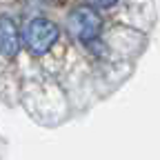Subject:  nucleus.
Returning <instances> with one entry per match:
<instances>
[{"instance_id": "obj_1", "label": "nucleus", "mask_w": 160, "mask_h": 160, "mask_svg": "<svg viewBox=\"0 0 160 160\" xmlns=\"http://www.w3.org/2000/svg\"><path fill=\"white\" fill-rule=\"evenodd\" d=\"M60 31L56 27V22L47 18H33L25 25L22 29V40H25V47L29 49V53L33 56H42L47 53L58 40Z\"/></svg>"}, {"instance_id": "obj_2", "label": "nucleus", "mask_w": 160, "mask_h": 160, "mask_svg": "<svg viewBox=\"0 0 160 160\" xmlns=\"http://www.w3.org/2000/svg\"><path fill=\"white\" fill-rule=\"evenodd\" d=\"M100 29H102V20L93 7L82 5L69 13V31L82 42H91L93 38H98Z\"/></svg>"}, {"instance_id": "obj_3", "label": "nucleus", "mask_w": 160, "mask_h": 160, "mask_svg": "<svg viewBox=\"0 0 160 160\" xmlns=\"http://www.w3.org/2000/svg\"><path fill=\"white\" fill-rule=\"evenodd\" d=\"M20 31L13 25V20L7 16H0V53L13 58L20 51Z\"/></svg>"}, {"instance_id": "obj_4", "label": "nucleus", "mask_w": 160, "mask_h": 160, "mask_svg": "<svg viewBox=\"0 0 160 160\" xmlns=\"http://www.w3.org/2000/svg\"><path fill=\"white\" fill-rule=\"evenodd\" d=\"M118 0H89V5L91 7H111V5H116Z\"/></svg>"}]
</instances>
